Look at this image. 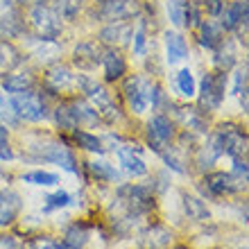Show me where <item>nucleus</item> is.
Listing matches in <instances>:
<instances>
[{"instance_id": "obj_1", "label": "nucleus", "mask_w": 249, "mask_h": 249, "mask_svg": "<svg viewBox=\"0 0 249 249\" xmlns=\"http://www.w3.org/2000/svg\"><path fill=\"white\" fill-rule=\"evenodd\" d=\"M77 84H79V89H82V93L86 95V100L91 102V107L95 109V113L100 116V120H105V123H116V120L120 118L118 107L113 105L111 95H109V91H107L102 84H98L95 79L86 77V75H79Z\"/></svg>"}, {"instance_id": "obj_2", "label": "nucleus", "mask_w": 249, "mask_h": 249, "mask_svg": "<svg viewBox=\"0 0 249 249\" xmlns=\"http://www.w3.org/2000/svg\"><path fill=\"white\" fill-rule=\"evenodd\" d=\"M30 27L36 34V39H57L61 34V18L50 5L34 2L30 9Z\"/></svg>"}, {"instance_id": "obj_3", "label": "nucleus", "mask_w": 249, "mask_h": 249, "mask_svg": "<svg viewBox=\"0 0 249 249\" xmlns=\"http://www.w3.org/2000/svg\"><path fill=\"white\" fill-rule=\"evenodd\" d=\"M227 91V75L224 72H206L202 79V89H199V107L206 111H215L220 109Z\"/></svg>"}, {"instance_id": "obj_4", "label": "nucleus", "mask_w": 249, "mask_h": 249, "mask_svg": "<svg viewBox=\"0 0 249 249\" xmlns=\"http://www.w3.org/2000/svg\"><path fill=\"white\" fill-rule=\"evenodd\" d=\"M9 107L14 109L16 116H20L23 120H30V123H39V120L46 118V102L41 98V93L34 91L14 93Z\"/></svg>"}, {"instance_id": "obj_5", "label": "nucleus", "mask_w": 249, "mask_h": 249, "mask_svg": "<svg viewBox=\"0 0 249 249\" xmlns=\"http://www.w3.org/2000/svg\"><path fill=\"white\" fill-rule=\"evenodd\" d=\"M118 199L124 204L129 217L141 215V213H145V211H150L154 206V195H152V190L147 186H134V184L120 186Z\"/></svg>"}, {"instance_id": "obj_6", "label": "nucleus", "mask_w": 249, "mask_h": 249, "mask_svg": "<svg viewBox=\"0 0 249 249\" xmlns=\"http://www.w3.org/2000/svg\"><path fill=\"white\" fill-rule=\"evenodd\" d=\"M141 14V2L138 0H102L98 9V16L107 23H120V20L136 18Z\"/></svg>"}, {"instance_id": "obj_7", "label": "nucleus", "mask_w": 249, "mask_h": 249, "mask_svg": "<svg viewBox=\"0 0 249 249\" xmlns=\"http://www.w3.org/2000/svg\"><path fill=\"white\" fill-rule=\"evenodd\" d=\"M124 95L134 111L143 113L152 100V84L145 82L143 77H129L124 82Z\"/></svg>"}, {"instance_id": "obj_8", "label": "nucleus", "mask_w": 249, "mask_h": 249, "mask_svg": "<svg viewBox=\"0 0 249 249\" xmlns=\"http://www.w3.org/2000/svg\"><path fill=\"white\" fill-rule=\"evenodd\" d=\"M172 138H175V127H172L170 118L168 116H154V118L150 120V124H147V141H150V145L154 147V152H163V147L168 143H170Z\"/></svg>"}, {"instance_id": "obj_9", "label": "nucleus", "mask_w": 249, "mask_h": 249, "mask_svg": "<svg viewBox=\"0 0 249 249\" xmlns=\"http://www.w3.org/2000/svg\"><path fill=\"white\" fill-rule=\"evenodd\" d=\"M220 136H222V152L229 154L231 159H245L247 157V136L243 131L233 127V124H227V127H220Z\"/></svg>"}, {"instance_id": "obj_10", "label": "nucleus", "mask_w": 249, "mask_h": 249, "mask_svg": "<svg viewBox=\"0 0 249 249\" xmlns=\"http://www.w3.org/2000/svg\"><path fill=\"white\" fill-rule=\"evenodd\" d=\"M102 54H105V50H102L98 41H84V43H79L75 48L72 61H75L79 71H93V68H98L102 64Z\"/></svg>"}, {"instance_id": "obj_11", "label": "nucleus", "mask_w": 249, "mask_h": 249, "mask_svg": "<svg viewBox=\"0 0 249 249\" xmlns=\"http://www.w3.org/2000/svg\"><path fill=\"white\" fill-rule=\"evenodd\" d=\"M204 186L209 190L211 195H231V193H238V190H243L245 184H240V179H236L233 175L229 172H211L204 177Z\"/></svg>"}, {"instance_id": "obj_12", "label": "nucleus", "mask_w": 249, "mask_h": 249, "mask_svg": "<svg viewBox=\"0 0 249 249\" xmlns=\"http://www.w3.org/2000/svg\"><path fill=\"white\" fill-rule=\"evenodd\" d=\"M0 32L7 36H16L23 32L20 14L14 0H0Z\"/></svg>"}, {"instance_id": "obj_13", "label": "nucleus", "mask_w": 249, "mask_h": 249, "mask_svg": "<svg viewBox=\"0 0 249 249\" xmlns=\"http://www.w3.org/2000/svg\"><path fill=\"white\" fill-rule=\"evenodd\" d=\"M131 36H134V27H131L129 23H123V20H120V23H109V25L100 32V41L111 48L127 46L131 41Z\"/></svg>"}, {"instance_id": "obj_14", "label": "nucleus", "mask_w": 249, "mask_h": 249, "mask_svg": "<svg viewBox=\"0 0 249 249\" xmlns=\"http://www.w3.org/2000/svg\"><path fill=\"white\" fill-rule=\"evenodd\" d=\"M41 157L46 161H53V163L61 165L68 172H77V161L72 157V152L68 147H64V145H46L41 150Z\"/></svg>"}, {"instance_id": "obj_15", "label": "nucleus", "mask_w": 249, "mask_h": 249, "mask_svg": "<svg viewBox=\"0 0 249 249\" xmlns=\"http://www.w3.org/2000/svg\"><path fill=\"white\" fill-rule=\"evenodd\" d=\"M222 30H238V27L247 23L249 14H247V0H236V2H231L227 9H222Z\"/></svg>"}, {"instance_id": "obj_16", "label": "nucleus", "mask_w": 249, "mask_h": 249, "mask_svg": "<svg viewBox=\"0 0 249 249\" xmlns=\"http://www.w3.org/2000/svg\"><path fill=\"white\" fill-rule=\"evenodd\" d=\"M23 64V54L12 41H0V77L14 72Z\"/></svg>"}, {"instance_id": "obj_17", "label": "nucleus", "mask_w": 249, "mask_h": 249, "mask_svg": "<svg viewBox=\"0 0 249 249\" xmlns=\"http://www.w3.org/2000/svg\"><path fill=\"white\" fill-rule=\"evenodd\" d=\"M20 211V195L14 190H2L0 193V227H7L16 220Z\"/></svg>"}, {"instance_id": "obj_18", "label": "nucleus", "mask_w": 249, "mask_h": 249, "mask_svg": "<svg viewBox=\"0 0 249 249\" xmlns=\"http://www.w3.org/2000/svg\"><path fill=\"white\" fill-rule=\"evenodd\" d=\"M46 84L53 89V91H66L75 84V77L68 66H61V64H54L48 68L46 72Z\"/></svg>"}, {"instance_id": "obj_19", "label": "nucleus", "mask_w": 249, "mask_h": 249, "mask_svg": "<svg viewBox=\"0 0 249 249\" xmlns=\"http://www.w3.org/2000/svg\"><path fill=\"white\" fill-rule=\"evenodd\" d=\"M118 161L123 165V170L131 177H143L147 175V165L141 157H138V152L134 154V147H118Z\"/></svg>"}, {"instance_id": "obj_20", "label": "nucleus", "mask_w": 249, "mask_h": 249, "mask_svg": "<svg viewBox=\"0 0 249 249\" xmlns=\"http://www.w3.org/2000/svg\"><path fill=\"white\" fill-rule=\"evenodd\" d=\"M222 154H224V152H222V136H220V131H215V134L211 136L209 145H206V147H202V150H199V154H197V165H199L202 170H206V168H211V165L215 163Z\"/></svg>"}, {"instance_id": "obj_21", "label": "nucleus", "mask_w": 249, "mask_h": 249, "mask_svg": "<svg viewBox=\"0 0 249 249\" xmlns=\"http://www.w3.org/2000/svg\"><path fill=\"white\" fill-rule=\"evenodd\" d=\"M102 68H105V77L113 82V79H120L124 75L127 64H124L123 54L111 48V50H105V54H102Z\"/></svg>"}, {"instance_id": "obj_22", "label": "nucleus", "mask_w": 249, "mask_h": 249, "mask_svg": "<svg viewBox=\"0 0 249 249\" xmlns=\"http://www.w3.org/2000/svg\"><path fill=\"white\" fill-rule=\"evenodd\" d=\"M222 41H224V30L220 23H213V20L199 23V43H202L204 48L215 50Z\"/></svg>"}, {"instance_id": "obj_23", "label": "nucleus", "mask_w": 249, "mask_h": 249, "mask_svg": "<svg viewBox=\"0 0 249 249\" xmlns=\"http://www.w3.org/2000/svg\"><path fill=\"white\" fill-rule=\"evenodd\" d=\"M165 53H168V61L170 64H179L181 59H186L188 46H186L184 36L177 32H165Z\"/></svg>"}, {"instance_id": "obj_24", "label": "nucleus", "mask_w": 249, "mask_h": 249, "mask_svg": "<svg viewBox=\"0 0 249 249\" xmlns=\"http://www.w3.org/2000/svg\"><path fill=\"white\" fill-rule=\"evenodd\" d=\"M89 240V229L84 224H72L64 233V240L57 245V249H82Z\"/></svg>"}, {"instance_id": "obj_25", "label": "nucleus", "mask_w": 249, "mask_h": 249, "mask_svg": "<svg viewBox=\"0 0 249 249\" xmlns=\"http://www.w3.org/2000/svg\"><path fill=\"white\" fill-rule=\"evenodd\" d=\"M172 243V233L163 227H150L143 233V245L147 249H165Z\"/></svg>"}, {"instance_id": "obj_26", "label": "nucleus", "mask_w": 249, "mask_h": 249, "mask_svg": "<svg viewBox=\"0 0 249 249\" xmlns=\"http://www.w3.org/2000/svg\"><path fill=\"white\" fill-rule=\"evenodd\" d=\"M213 64H215V68L220 72H227L231 66L236 64V50H233V43H231V41H222V43L215 48Z\"/></svg>"}, {"instance_id": "obj_27", "label": "nucleus", "mask_w": 249, "mask_h": 249, "mask_svg": "<svg viewBox=\"0 0 249 249\" xmlns=\"http://www.w3.org/2000/svg\"><path fill=\"white\" fill-rule=\"evenodd\" d=\"M68 107H71L72 116H75V120H77V124L86 123V124H95L100 123V116L95 113V109H93L86 100H72V102H68Z\"/></svg>"}, {"instance_id": "obj_28", "label": "nucleus", "mask_w": 249, "mask_h": 249, "mask_svg": "<svg viewBox=\"0 0 249 249\" xmlns=\"http://www.w3.org/2000/svg\"><path fill=\"white\" fill-rule=\"evenodd\" d=\"M34 86V77L30 75V72H16V75H7L5 79H2V89H5L7 93H23V91H30Z\"/></svg>"}, {"instance_id": "obj_29", "label": "nucleus", "mask_w": 249, "mask_h": 249, "mask_svg": "<svg viewBox=\"0 0 249 249\" xmlns=\"http://www.w3.org/2000/svg\"><path fill=\"white\" fill-rule=\"evenodd\" d=\"M84 7V0H54L53 9L61 20H75Z\"/></svg>"}, {"instance_id": "obj_30", "label": "nucleus", "mask_w": 249, "mask_h": 249, "mask_svg": "<svg viewBox=\"0 0 249 249\" xmlns=\"http://www.w3.org/2000/svg\"><path fill=\"white\" fill-rule=\"evenodd\" d=\"M184 211L193 220H209V209L202 199H197L193 195H184Z\"/></svg>"}, {"instance_id": "obj_31", "label": "nucleus", "mask_w": 249, "mask_h": 249, "mask_svg": "<svg viewBox=\"0 0 249 249\" xmlns=\"http://www.w3.org/2000/svg\"><path fill=\"white\" fill-rule=\"evenodd\" d=\"M186 12H188V2H186V0H170V2H168V14H170L172 25L184 27L186 25Z\"/></svg>"}, {"instance_id": "obj_32", "label": "nucleus", "mask_w": 249, "mask_h": 249, "mask_svg": "<svg viewBox=\"0 0 249 249\" xmlns=\"http://www.w3.org/2000/svg\"><path fill=\"white\" fill-rule=\"evenodd\" d=\"M54 120H57V124H59L64 131H75L77 129V120H75V116H72V111H71V107L68 105L57 107V111H54Z\"/></svg>"}, {"instance_id": "obj_33", "label": "nucleus", "mask_w": 249, "mask_h": 249, "mask_svg": "<svg viewBox=\"0 0 249 249\" xmlns=\"http://www.w3.org/2000/svg\"><path fill=\"white\" fill-rule=\"evenodd\" d=\"M23 181L34 184V186H57L59 184V177L54 172L36 170V172H30V175H23Z\"/></svg>"}, {"instance_id": "obj_34", "label": "nucleus", "mask_w": 249, "mask_h": 249, "mask_svg": "<svg viewBox=\"0 0 249 249\" xmlns=\"http://www.w3.org/2000/svg\"><path fill=\"white\" fill-rule=\"evenodd\" d=\"M179 118L184 120V124L188 129H195V131H206V120L199 116V111L195 109H181L179 111Z\"/></svg>"}, {"instance_id": "obj_35", "label": "nucleus", "mask_w": 249, "mask_h": 249, "mask_svg": "<svg viewBox=\"0 0 249 249\" xmlns=\"http://www.w3.org/2000/svg\"><path fill=\"white\" fill-rule=\"evenodd\" d=\"M75 141H77L84 150L89 152H98V154H102L105 152V147H102V141H100L98 136H93V134H89V131H75Z\"/></svg>"}, {"instance_id": "obj_36", "label": "nucleus", "mask_w": 249, "mask_h": 249, "mask_svg": "<svg viewBox=\"0 0 249 249\" xmlns=\"http://www.w3.org/2000/svg\"><path fill=\"white\" fill-rule=\"evenodd\" d=\"M177 86H179V93L186 95V98H193V95H195V79H193V72H190L188 68H184V71L177 75Z\"/></svg>"}, {"instance_id": "obj_37", "label": "nucleus", "mask_w": 249, "mask_h": 249, "mask_svg": "<svg viewBox=\"0 0 249 249\" xmlns=\"http://www.w3.org/2000/svg\"><path fill=\"white\" fill-rule=\"evenodd\" d=\"M72 197L68 195V193H64V190H57V193H53V195H48L46 197V213H50V211L54 209H64V206H68L71 204Z\"/></svg>"}, {"instance_id": "obj_38", "label": "nucleus", "mask_w": 249, "mask_h": 249, "mask_svg": "<svg viewBox=\"0 0 249 249\" xmlns=\"http://www.w3.org/2000/svg\"><path fill=\"white\" fill-rule=\"evenodd\" d=\"M91 172L98 179H109V181H116V179H120L118 170H116V168H111L109 163H102V161H95V163H91Z\"/></svg>"}, {"instance_id": "obj_39", "label": "nucleus", "mask_w": 249, "mask_h": 249, "mask_svg": "<svg viewBox=\"0 0 249 249\" xmlns=\"http://www.w3.org/2000/svg\"><path fill=\"white\" fill-rule=\"evenodd\" d=\"M161 157L165 159L168 168H172L175 172H179V175H181V172H186V170H184V163H181V161H179L175 154H170V152H161Z\"/></svg>"}, {"instance_id": "obj_40", "label": "nucleus", "mask_w": 249, "mask_h": 249, "mask_svg": "<svg viewBox=\"0 0 249 249\" xmlns=\"http://www.w3.org/2000/svg\"><path fill=\"white\" fill-rule=\"evenodd\" d=\"M202 5L206 7V12H209L211 16H220L224 9V0H204Z\"/></svg>"}, {"instance_id": "obj_41", "label": "nucleus", "mask_w": 249, "mask_h": 249, "mask_svg": "<svg viewBox=\"0 0 249 249\" xmlns=\"http://www.w3.org/2000/svg\"><path fill=\"white\" fill-rule=\"evenodd\" d=\"M134 53L136 54H143V48H145V32H143V27L138 30V32H134Z\"/></svg>"}, {"instance_id": "obj_42", "label": "nucleus", "mask_w": 249, "mask_h": 249, "mask_svg": "<svg viewBox=\"0 0 249 249\" xmlns=\"http://www.w3.org/2000/svg\"><path fill=\"white\" fill-rule=\"evenodd\" d=\"M243 89H247V66L236 75V86H233V93H240Z\"/></svg>"}, {"instance_id": "obj_43", "label": "nucleus", "mask_w": 249, "mask_h": 249, "mask_svg": "<svg viewBox=\"0 0 249 249\" xmlns=\"http://www.w3.org/2000/svg\"><path fill=\"white\" fill-rule=\"evenodd\" d=\"M32 249H57V243H53L50 238H36L32 243Z\"/></svg>"}, {"instance_id": "obj_44", "label": "nucleus", "mask_w": 249, "mask_h": 249, "mask_svg": "<svg viewBox=\"0 0 249 249\" xmlns=\"http://www.w3.org/2000/svg\"><path fill=\"white\" fill-rule=\"evenodd\" d=\"M233 170L243 179H247V159H233Z\"/></svg>"}, {"instance_id": "obj_45", "label": "nucleus", "mask_w": 249, "mask_h": 249, "mask_svg": "<svg viewBox=\"0 0 249 249\" xmlns=\"http://www.w3.org/2000/svg\"><path fill=\"white\" fill-rule=\"evenodd\" d=\"M12 107L7 105V100L2 98V93H0V118H7V120H12V116H14V111H9Z\"/></svg>"}, {"instance_id": "obj_46", "label": "nucleus", "mask_w": 249, "mask_h": 249, "mask_svg": "<svg viewBox=\"0 0 249 249\" xmlns=\"http://www.w3.org/2000/svg\"><path fill=\"white\" fill-rule=\"evenodd\" d=\"M0 249H16V240L12 236H0Z\"/></svg>"}, {"instance_id": "obj_47", "label": "nucleus", "mask_w": 249, "mask_h": 249, "mask_svg": "<svg viewBox=\"0 0 249 249\" xmlns=\"http://www.w3.org/2000/svg\"><path fill=\"white\" fill-rule=\"evenodd\" d=\"M7 141H9V131H7L5 124L0 123V147H2V145H7Z\"/></svg>"}, {"instance_id": "obj_48", "label": "nucleus", "mask_w": 249, "mask_h": 249, "mask_svg": "<svg viewBox=\"0 0 249 249\" xmlns=\"http://www.w3.org/2000/svg\"><path fill=\"white\" fill-rule=\"evenodd\" d=\"M12 157L14 154H12V150H9V145H2V147H0V159H2V161H9Z\"/></svg>"}, {"instance_id": "obj_49", "label": "nucleus", "mask_w": 249, "mask_h": 249, "mask_svg": "<svg viewBox=\"0 0 249 249\" xmlns=\"http://www.w3.org/2000/svg\"><path fill=\"white\" fill-rule=\"evenodd\" d=\"M20 2H43V0H20Z\"/></svg>"}, {"instance_id": "obj_50", "label": "nucleus", "mask_w": 249, "mask_h": 249, "mask_svg": "<svg viewBox=\"0 0 249 249\" xmlns=\"http://www.w3.org/2000/svg\"><path fill=\"white\" fill-rule=\"evenodd\" d=\"M193 2H204V0H193Z\"/></svg>"}, {"instance_id": "obj_51", "label": "nucleus", "mask_w": 249, "mask_h": 249, "mask_svg": "<svg viewBox=\"0 0 249 249\" xmlns=\"http://www.w3.org/2000/svg\"><path fill=\"white\" fill-rule=\"evenodd\" d=\"M100 2H102V0H100Z\"/></svg>"}]
</instances>
